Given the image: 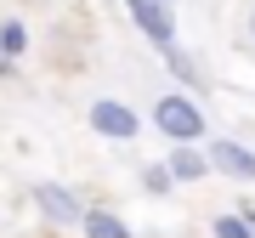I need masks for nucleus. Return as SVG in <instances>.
Here are the masks:
<instances>
[{
    "label": "nucleus",
    "mask_w": 255,
    "mask_h": 238,
    "mask_svg": "<svg viewBox=\"0 0 255 238\" xmlns=\"http://www.w3.org/2000/svg\"><path fill=\"white\" fill-rule=\"evenodd\" d=\"M147 125H153L164 142H204L210 136V114L199 108V97H187V91H164L153 102V114H147Z\"/></svg>",
    "instance_id": "1"
},
{
    "label": "nucleus",
    "mask_w": 255,
    "mask_h": 238,
    "mask_svg": "<svg viewBox=\"0 0 255 238\" xmlns=\"http://www.w3.org/2000/svg\"><path fill=\"white\" fill-rule=\"evenodd\" d=\"M28 204L40 210V221H46V227H57V233H80L85 199H80L68 182H34V187H28Z\"/></svg>",
    "instance_id": "2"
},
{
    "label": "nucleus",
    "mask_w": 255,
    "mask_h": 238,
    "mask_svg": "<svg viewBox=\"0 0 255 238\" xmlns=\"http://www.w3.org/2000/svg\"><path fill=\"white\" fill-rule=\"evenodd\" d=\"M119 6H125L130 28H136V34H142L153 51L182 46V28H176V6H164V0H119Z\"/></svg>",
    "instance_id": "3"
},
{
    "label": "nucleus",
    "mask_w": 255,
    "mask_h": 238,
    "mask_svg": "<svg viewBox=\"0 0 255 238\" xmlns=\"http://www.w3.org/2000/svg\"><path fill=\"white\" fill-rule=\"evenodd\" d=\"M85 125H91L102 142H136L147 119L130 108V102H119V97H97L91 108H85Z\"/></svg>",
    "instance_id": "4"
},
{
    "label": "nucleus",
    "mask_w": 255,
    "mask_h": 238,
    "mask_svg": "<svg viewBox=\"0 0 255 238\" xmlns=\"http://www.w3.org/2000/svg\"><path fill=\"white\" fill-rule=\"evenodd\" d=\"M204 159H210V176L255 182V147L238 142V136H204Z\"/></svg>",
    "instance_id": "5"
},
{
    "label": "nucleus",
    "mask_w": 255,
    "mask_h": 238,
    "mask_svg": "<svg viewBox=\"0 0 255 238\" xmlns=\"http://www.w3.org/2000/svg\"><path fill=\"white\" fill-rule=\"evenodd\" d=\"M159 165L170 170V182H176V187H187V182H204V176H210L204 142H170V153H164Z\"/></svg>",
    "instance_id": "6"
},
{
    "label": "nucleus",
    "mask_w": 255,
    "mask_h": 238,
    "mask_svg": "<svg viewBox=\"0 0 255 238\" xmlns=\"http://www.w3.org/2000/svg\"><path fill=\"white\" fill-rule=\"evenodd\" d=\"M159 63H164V74H170V80L182 85L187 97H204V91H210V74L199 68V57H193L187 46H170V51H159Z\"/></svg>",
    "instance_id": "7"
},
{
    "label": "nucleus",
    "mask_w": 255,
    "mask_h": 238,
    "mask_svg": "<svg viewBox=\"0 0 255 238\" xmlns=\"http://www.w3.org/2000/svg\"><path fill=\"white\" fill-rule=\"evenodd\" d=\"M80 233H85V238H136V233L125 227V221H119V216L108 210V204H85V216H80Z\"/></svg>",
    "instance_id": "8"
},
{
    "label": "nucleus",
    "mask_w": 255,
    "mask_h": 238,
    "mask_svg": "<svg viewBox=\"0 0 255 238\" xmlns=\"http://www.w3.org/2000/svg\"><path fill=\"white\" fill-rule=\"evenodd\" d=\"M0 51H6L11 63L28 51V23H23V17H0Z\"/></svg>",
    "instance_id": "9"
},
{
    "label": "nucleus",
    "mask_w": 255,
    "mask_h": 238,
    "mask_svg": "<svg viewBox=\"0 0 255 238\" xmlns=\"http://www.w3.org/2000/svg\"><path fill=\"white\" fill-rule=\"evenodd\" d=\"M210 238H255V227L238 210H221V216H210Z\"/></svg>",
    "instance_id": "10"
},
{
    "label": "nucleus",
    "mask_w": 255,
    "mask_h": 238,
    "mask_svg": "<svg viewBox=\"0 0 255 238\" xmlns=\"http://www.w3.org/2000/svg\"><path fill=\"white\" fill-rule=\"evenodd\" d=\"M142 193H153V199H170V193H176L170 170H164L159 159H153V165H142Z\"/></svg>",
    "instance_id": "11"
},
{
    "label": "nucleus",
    "mask_w": 255,
    "mask_h": 238,
    "mask_svg": "<svg viewBox=\"0 0 255 238\" xmlns=\"http://www.w3.org/2000/svg\"><path fill=\"white\" fill-rule=\"evenodd\" d=\"M233 210H238V216H244V221H250V227H255V199H238V204H233Z\"/></svg>",
    "instance_id": "12"
},
{
    "label": "nucleus",
    "mask_w": 255,
    "mask_h": 238,
    "mask_svg": "<svg viewBox=\"0 0 255 238\" xmlns=\"http://www.w3.org/2000/svg\"><path fill=\"white\" fill-rule=\"evenodd\" d=\"M11 74H17V63H11L6 51H0V80H11Z\"/></svg>",
    "instance_id": "13"
},
{
    "label": "nucleus",
    "mask_w": 255,
    "mask_h": 238,
    "mask_svg": "<svg viewBox=\"0 0 255 238\" xmlns=\"http://www.w3.org/2000/svg\"><path fill=\"white\" fill-rule=\"evenodd\" d=\"M244 40H255V11H250V17H244Z\"/></svg>",
    "instance_id": "14"
},
{
    "label": "nucleus",
    "mask_w": 255,
    "mask_h": 238,
    "mask_svg": "<svg viewBox=\"0 0 255 238\" xmlns=\"http://www.w3.org/2000/svg\"><path fill=\"white\" fill-rule=\"evenodd\" d=\"M164 6H176V0H164Z\"/></svg>",
    "instance_id": "15"
}]
</instances>
